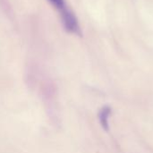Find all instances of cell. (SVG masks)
Wrapping results in <instances>:
<instances>
[{"mask_svg": "<svg viewBox=\"0 0 153 153\" xmlns=\"http://www.w3.org/2000/svg\"><path fill=\"white\" fill-rule=\"evenodd\" d=\"M60 14H61V18H62V22L64 24L65 29L69 31V32H73V33H80V27L78 24V21L75 17V15L74 14L73 12H71L66 5L63 8H61L59 10Z\"/></svg>", "mask_w": 153, "mask_h": 153, "instance_id": "obj_1", "label": "cell"}, {"mask_svg": "<svg viewBox=\"0 0 153 153\" xmlns=\"http://www.w3.org/2000/svg\"><path fill=\"white\" fill-rule=\"evenodd\" d=\"M110 114V108L106 107L104 108L101 112L100 113V123L103 126V128H105L106 130L108 129V116Z\"/></svg>", "mask_w": 153, "mask_h": 153, "instance_id": "obj_2", "label": "cell"}, {"mask_svg": "<svg viewBox=\"0 0 153 153\" xmlns=\"http://www.w3.org/2000/svg\"><path fill=\"white\" fill-rule=\"evenodd\" d=\"M53 5L54 7H56L57 10H60L61 8L65 6V3L64 0H48Z\"/></svg>", "mask_w": 153, "mask_h": 153, "instance_id": "obj_3", "label": "cell"}]
</instances>
